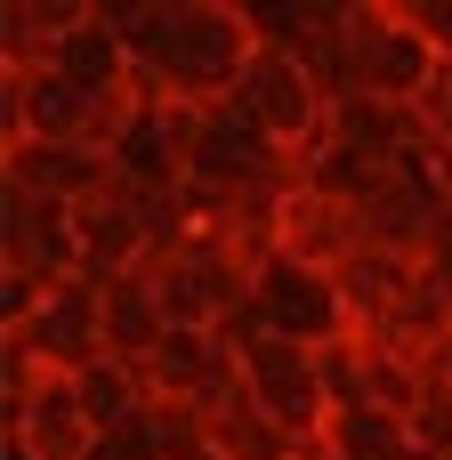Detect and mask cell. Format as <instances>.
<instances>
[{
  "label": "cell",
  "instance_id": "11",
  "mask_svg": "<svg viewBox=\"0 0 452 460\" xmlns=\"http://www.w3.org/2000/svg\"><path fill=\"white\" fill-rule=\"evenodd\" d=\"M81 97H113V89H129L137 81V57H129V40H121V16L113 8H81V24L57 40V57H49Z\"/></svg>",
  "mask_w": 452,
  "mask_h": 460
},
{
  "label": "cell",
  "instance_id": "9",
  "mask_svg": "<svg viewBox=\"0 0 452 460\" xmlns=\"http://www.w3.org/2000/svg\"><path fill=\"white\" fill-rule=\"evenodd\" d=\"M275 251H283L291 267H315V275H340V267H348V259L364 251V218H356V210H340V202H323L315 186H291Z\"/></svg>",
  "mask_w": 452,
  "mask_h": 460
},
{
  "label": "cell",
  "instance_id": "15",
  "mask_svg": "<svg viewBox=\"0 0 452 460\" xmlns=\"http://www.w3.org/2000/svg\"><path fill=\"white\" fill-rule=\"evenodd\" d=\"M81 380V404H89V420H97V437H113V429H129L154 396H146V372L137 364H113V356H97L89 372H73Z\"/></svg>",
  "mask_w": 452,
  "mask_h": 460
},
{
  "label": "cell",
  "instance_id": "2",
  "mask_svg": "<svg viewBox=\"0 0 452 460\" xmlns=\"http://www.w3.org/2000/svg\"><path fill=\"white\" fill-rule=\"evenodd\" d=\"M259 137H275L291 162H307L315 154V137H323V121H332V97H323V81H315V65L291 49V40H259V57H251V73H243V89L226 97Z\"/></svg>",
  "mask_w": 452,
  "mask_h": 460
},
{
  "label": "cell",
  "instance_id": "12",
  "mask_svg": "<svg viewBox=\"0 0 452 460\" xmlns=\"http://www.w3.org/2000/svg\"><path fill=\"white\" fill-rule=\"evenodd\" d=\"M404 162H380V154H364V146H340V137H315V154L299 162V186H315L323 202H340V210H372L380 194H388V178H396Z\"/></svg>",
  "mask_w": 452,
  "mask_h": 460
},
{
  "label": "cell",
  "instance_id": "6",
  "mask_svg": "<svg viewBox=\"0 0 452 460\" xmlns=\"http://www.w3.org/2000/svg\"><path fill=\"white\" fill-rule=\"evenodd\" d=\"M0 275L73 283V275H81V226H73V210L0 194Z\"/></svg>",
  "mask_w": 452,
  "mask_h": 460
},
{
  "label": "cell",
  "instance_id": "4",
  "mask_svg": "<svg viewBox=\"0 0 452 460\" xmlns=\"http://www.w3.org/2000/svg\"><path fill=\"white\" fill-rule=\"evenodd\" d=\"M251 323H267V332H283V340H307V348L356 340V332H348V307H340V291H332V275L291 267V259H267V267H259Z\"/></svg>",
  "mask_w": 452,
  "mask_h": 460
},
{
  "label": "cell",
  "instance_id": "17",
  "mask_svg": "<svg viewBox=\"0 0 452 460\" xmlns=\"http://www.w3.org/2000/svg\"><path fill=\"white\" fill-rule=\"evenodd\" d=\"M404 16H412V32L452 65V0H404Z\"/></svg>",
  "mask_w": 452,
  "mask_h": 460
},
{
  "label": "cell",
  "instance_id": "16",
  "mask_svg": "<svg viewBox=\"0 0 452 460\" xmlns=\"http://www.w3.org/2000/svg\"><path fill=\"white\" fill-rule=\"evenodd\" d=\"M412 453H429V460H452V380H429L421 388V404H412Z\"/></svg>",
  "mask_w": 452,
  "mask_h": 460
},
{
  "label": "cell",
  "instance_id": "10",
  "mask_svg": "<svg viewBox=\"0 0 452 460\" xmlns=\"http://www.w3.org/2000/svg\"><path fill=\"white\" fill-rule=\"evenodd\" d=\"M437 218H445V194H437L429 162H404V170L388 178V194L364 210V243H372V251H396V259H421L429 234H437Z\"/></svg>",
  "mask_w": 452,
  "mask_h": 460
},
{
  "label": "cell",
  "instance_id": "7",
  "mask_svg": "<svg viewBox=\"0 0 452 460\" xmlns=\"http://www.w3.org/2000/svg\"><path fill=\"white\" fill-rule=\"evenodd\" d=\"M421 259H396V251H356L340 275H332V291H340V307H348V332L356 340H388L396 323H404V307L421 299Z\"/></svg>",
  "mask_w": 452,
  "mask_h": 460
},
{
  "label": "cell",
  "instance_id": "8",
  "mask_svg": "<svg viewBox=\"0 0 452 460\" xmlns=\"http://www.w3.org/2000/svg\"><path fill=\"white\" fill-rule=\"evenodd\" d=\"M8 340H24L49 372H89V364L105 356V291H97L89 275H73V283H57L49 307H40L24 332H8Z\"/></svg>",
  "mask_w": 452,
  "mask_h": 460
},
{
  "label": "cell",
  "instance_id": "13",
  "mask_svg": "<svg viewBox=\"0 0 452 460\" xmlns=\"http://www.w3.org/2000/svg\"><path fill=\"white\" fill-rule=\"evenodd\" d=\"M97 291H105V356L146 372V356H154L162 332H170V315H162V299H154V275L129 267V275H113V283H97Z\"/></svg>",
  "mask_w": 452,
  "mask_h": 460
},
{
  "label": "cell",
  "instance_id": "3",
  "mask_svg": "<svg viewBox=\"0 0 452 460\" xmlns=\"http://www.w3.org/2000/svg\"><path fill=\"white\" fill-rule=\"evenodd\" d=\"M348 65H356V89L421 105V89L437 81L445 57L412 32V16L396 0H348Z\"/></svg>",
  "mask_w": 452,
  "mask_h": 460
},
{
  "label": "cell",
  "instance_id": "1",
  "mask_svg": "<svg viewBox=\"0 0 452 460\" xmlns=\"http://www.w3.org/2000/svg\"><path fill=\"white\" fill-rule=\"evenodd\" d=\"M226 340H235V356H243V388L299 437V445H315L323 429H332V380H323V348H307V340H283V332H267V323H226Z\"/></svg>",
  "mask_w": 452,
  "mask_h": 460
},
{
  "label": "cell",
  "instance_id": "5",
  "mask_svg": "<svg viewBox=\"0 0 452 460\" xmlns=\"http://www.w3.org/2000/svg\"><path fill=\"white\" fill-rule=\"evenodd\" d=\"M97 186H113V162H105V154H89V146H49V137L0 146V194H16V202L81 210Z\"/></svg>",
  "mask_w": 452,
  "mask_h": 460
},
{
  "label": "cell",
  "instance_id": "14",
  "mask_svg": "<svg viewBox=\"0 0 452 460\" xmlns=\"http://www.w3.org/2000/svg\"><path fill=\"white\" fill-rule=\"evenodd\" d=\"M332 460H412V429L396 412H372V404H340L332 429H323Z\"/></svg>",
  "mask_w": 452,
  "mask_h": 460
}]
</instances>
